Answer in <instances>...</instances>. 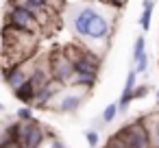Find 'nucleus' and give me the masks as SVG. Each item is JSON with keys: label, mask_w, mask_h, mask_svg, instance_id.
Wrapping results in <instances>:
<instances>
[{"label": "nucleus", "mask_w": 159, "mask_h": 148, "mask_svg": "<svg viewBox=\"0 0 159 148\" xmlns=\"http://www.w3.org/2000/svg\"><path fill=\"white\" fill-rule=\"evenodd\" d=\"M50 74L57 83L66 85L74 81V59L63 50V55H55L50 57Z\"/></svg>", "instance_id": "3"}, {"label": "nucleus", "mask_w": 159, "mask_h": 148, "mask_svg": "<svg viewBox=\"0 0 159 148\" xmlns=\"http://www.w3.org/2000/svg\"><path fill=\"white\" fill-rule=\"evenodd\" d=\"M118 137L129 146V148H150V135L144 124V120H137L133 124H126L124 128L118 131Z\"/></svg>", "instance_id": "1"}, {"label": "nucleus", "mask_w": 159, "mask_h": 148, "mask_svg": "<svg viewBox=\"0 0 159 148\" xmlns=\"http://www.w3.org/2000/svg\"><path fill=\"white\" fill-rule=\"evenodd\" d=\"M105 5H109V7H124L126 5V0H102Z\"/></svg>", "instance_id": "19"}, {"label": "nucleus", "mask_w": 159, "mask_h": 148, "mask_svg": "<svg viewBox=\"0 0 159 148\" xmlns=\"http://www.w3.org/2000/svg\"><path fill=\"white\" fill-rule=\"evenodd\" d=\"M96 16H98V9L92 7V5H83V7L74 9L72 11V29H74V33L85 39L87 31H89V24H92V20Z\"/></svg>", "instance_id": "5"}, {"label": "nucleus", "mask_w": 159, "mask_h": 148, "mask_svg": "<svg viewBox=\"0 0 159 148\" xmlns=\"http://www.w3.org/2000/svg\"><path fill=\"white\" fill-rule=\"evenodd\" d=\"M150 18H152V9H144L142 16H139V26H142V31H148V29H150Z\"/></svg>", "instance_id": "13"}, {"label": "nucleus", "mask_w": 159, "mask_h": 148, "mask_svg": "<svg viewBox=\"0 0 159 148\" xmlns=\"http://www.w3.org/2000/svg\"><path fill=\"white\" fill-rule=\"evenodd\" d=\"M81 105H83V94H66L59 100L57 111H61V113H74Z\"/></svg>", "instance_id": "8"}, {"label": "nucleus", "mask_w": 159, "mask_h": 148, "mask_svg": "<svg viewBox=\"0 0 159 148\" xmlns=\"http://www.w3.org/2000/svg\"><path fill=\"white\" fill-rule=\"evenodd\" d=\"M142 120H144L148 135H150V148H159V113H150Z\"/></svg>", "instance_id": "9"}, {"label": "nucleus", "mask_w": 159, "mask_h": 148, "mask_svg": "<svg viewBox=\"0 0 159 148\" xmlns=\"http://www.w3.org/2000/svg\"><path fill=\"white\" fill-rule=\"evenodd\" d=\"M144 52H146V37L139 35V37L135 39V44H133V59H137V57L144 55Z\"/></svg>", "instance_id": "12"}, {"label": "nucleus", "mask_w": 159, "mask_h": 148, "mask_svg": "<svg viewBox=\"0 0 159 148\" xmlns=\"http://www.w3.org/2000/svg\"><path fill=\"white\" fill-rule=\"evenodd\" d=\"M85 139H87V146L89 148H96L98 146V133L96 131H85Z\"/></svg>", "instance_id": "16"}, {"label": "nucleus", "mask_w": 159, "mask_h": 148, "mask_svg": "<svg viewBox=\"0 0 159 148\" xmlns=\"http://www.w3.org/2000/svg\"><path fill=\"white\" fill-rule=\"evenodd\" d=\"M109 33H111V22H109V18H105L102 13H98V16L92 20L85 39H89V42H100V39H107Z\"/></svg>", "instance_id": "6"}, {"label": "nucleus", "mask_w": 159, "mask_h": 148, "mask_svg": "<svg viewBox=\"0 0 159 148\" xmlns=\"http://www.w3.org/2000/svg\"><path fill=\"white\" fill-rule=\"evenodd\" d=\"M42 148H68L59 137H55V135H48V139H46V144L42 146Z\"/></svg>", "instance_id": "14"}, {"label": "nucleus", "mask_w": 159, "mask_h": 148, "mask_svg": "<svg viewBox=\"0 0 159 148\" xmlns=\"http://www.w3.org/2000/svg\"><path fill=\"white\" fill-rule=\"evenodd\" d=\"M105 148H129V146H126V144H124L118 135H113V137L107 141V146H105Z\"/></svg>", "instance_id": "17"}, {"label": "nucleus", "mask_w": 159, "mask_h": 148, "mask_svg": "<svg viewBox=\"0 0 159 148\" xmlns=\"http://www.w3.org/2000/svg\"><path fill=\"white\" fill-rule=\"evenodd\" d=\"M146 94H148V85H137V87H135V94H133V96H135V98H144Z\"/></svg>", "instance_id": "18"}, {"label": "nucleus", "mask_w": 159, "mask_h": 148, "mask_svg": "<svg viewBox=\"0 0 159 148\" xmlns=\"http://www.w3.org/2000/svg\"><path fill=\"white\" fill-rule=\"evenodd\" d=\"M35 94H37V87H35V83L29 78L22 87H18L16 92H13V96L18 98V100H22V102H33L35 100Z\"/></svg>", "instance_id": "10"}, {"label": "nucleus", "mask_w": 159, "mask_h": 148, "mask_svg": "<svg viewBox=\"0 0 159 148\" xmlns=\"http://www.w3.org/2000/svg\"><path fill=\"white\" fill-rule=\"evenodd\" d=\"M157 100H159V89H157Z\"/></svg>", "instance_id": "20"}, {"label": "nucleus", "mask_w": 159, "mask_h": 148, "mask_svg": "<svg viewBox=\"0 0 159 148\" xmlns=\"http://www.w3.org/2000/svg\"><path fill=\"white\" fill-rule=\"evenodd\" d=\"M18 120H20V122H31V120H33V113H31V109H29V107H22V109H18Z\"/></svg>", "instance_id": "15"}, {"label": "nucleus", "mask_w": 159, "mask_h": 148, "mask_svg": "<svg viewBox=\"0 0 159 148\" xmlns=\"http://www.w3.org/2000/svg\"><path fill=\"white\" fill-rule=\"evenodd\" d=\"M59 85H61V83H57V81L52 78L48 85L39 87V89H37V94H35V100H33V102H35V107H46V105L52 100V96L59 92V89H57Z\"/></svg>", "instance_id": "7"}, {"label": "nucleus", "mask_w": 159, "mask_h": 148, "mask_svg": "<svg viewBox=\"0 0 159 148\" xmlns=\"http://www.w3.org/2000/svg\"><path fill=\"white\" fill-rule=\"evenodd\" d=\"M118 111H120V107H118V102H111V105H107V107H105V111H102V115H100V120H102L105 124H109V122H113V120H116V115H118Z\"/></svg>", "instance_id": "11"}, {"label": "nucleus", "mask_w": 159, "mask_h": 148, "mask_svg": "<svg viewBox=\"0 0 159 148\" xmlns=\"http://www.w3.org/2000/svg\"><path fill=\"white\" fill-rule=\"evenodd\" d=\"M7 22L13 24L18 31L33 35L39 20H37V13H33V11H29V9H22V7H18V5H11V7H9V13H7Z\"/></svg>", "instance_id": "2"}, {"label": "nucleus", "mask_w": 159, "mask_h": 148, "mask_svg": "<svg viewBox=\"0 0 159 148\" xmlns=\"http://www.w3.org/2000/svg\"><path fill=\"white\" fill-rule=\"evenodd\" d=\"M48 139V133L42 128V124L37 120L31 122H22V135H20V144L22 148H42Z\"/></svg>", "instance_id": "4"}]
</instances>
